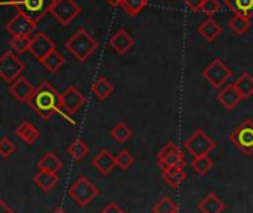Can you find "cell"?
Wrapping results in <instances>:
<instances>
[{
    "instance_id": "obj_1",
    "label": "cell",
    "mask_w": 253,
    "mask_h": 213,
    "mask_svg": "<svg viewBox=\"0 0 253 213\" xmlns=\"http://www.w3.org/2000/svg\"><path fill=\"white\" fill-rule=\"evenodd\" d=\"M29 104L43 120H49L55 114H61L60 94L49 82H42L38 88H35Z\"/></svg>"
},
{
    "instance_id": "obj_2",
    "label": "cell",
    "mask_w": 253,
    "mask_h": 213,
    "mask_svg": "<svg viewBox=\"0 0 253 213\" xmlns=\"http://www.w3.org/2000/svg\"><path fill=\"white\" fill-rule=\"evenodd\" d=\"M66 48L78 61L84 63L95 52V49L98 48V43L85 29H79L66 42Z\"/></svg>"
},
{
    "instance_id": "obj_3",
    "label": "cell",
    "mask_w": 253,
    "mask_h": 213,
    "mask_svg": "<svg viewBox=\"0 0 253 213\" xmlns=\"http://www.w3.org/2000/svg\"><path fill=\"white\" fill-rule=\"evenodd\" d=\"M55 0H8L2 5H11L17 8L18 12L27 15L33 23H39L48 12H51V8Z\"/></svg>"
},
{
    "instance_id": "obj_4",
    "label": "cell",
    "mask_w": 253,
    "mask_h": 213,
    "mask_svg": "<svg viewBox=\"0 0 253 213\" xmlns=\"http://www.w3.org/2000/svg\"><path fill=\"white\" fill-rule=\"evenodd\" d=\"M231 142L244 155L253 154V120H244L232 133Z\"/></svg>"
},
{
    "instance_id": "obj_5",
    "label": "cell",
    "mask_w": 253,
    "mask_h": 213,
    "mask_svg": "<svg viewBox=\"0 0 253 213\" xmlns=\"http://www.w3.org/2000/svg\"><path fill=\"white\" fill-rule=\"evenodd\" d=\"M69 195L79 206H86L98 195V188L89 179L82 176L69 188Z\"/></svg>"
},
{
    "instance_id": "obj_6",
    "label": "cell",
    "mask_w": 253,
    "mask_h": 213,
    "mask_svg": "<svg viewBox=\"0 0 253 213\" xmlns=\"http://www.w3.org/2000/svg\"><path fill=\"white\" fill-rule=\"evenodd\" d=\"M24 69V63L11 51L0 57V78L8 84H12L17 78H20Z\"/></svg>"
},
{
    "instance_id": "obj_7",
    "label": "cell",
    "mask_w": 253,
    "mask_h": 213,
    "mask_svg": "<svg viewBox=\"0 0 253 213\" xmlns=\"http://www.w3.org/2000/svg\"><path fill=\"white\" fill-rule=\"evenodd\" d=\"M157 161H158V166L161 167V170H166V169H183L185 167V155L173 142H169L158 152Z\"/></svg>"
},
{
    "instance_id": "obj_8",
    "label": "cell",
    "mask_w": 253,
    "mask_h": 213,
    "mask_svg": "<svg viewBox=\"0 0 253 213\" xmlns=\"http://www.w3.org/2000/svg\"><path fill=\"white\" fill-rule=\"evenodd\" d=\"M232 76V72L229 70L228 66L223 64L220 58H214L203 72V78L213 86V88H220L223 84L228 82V79Z\"/></svg>"
},
{
    "instance_id": "obj_9",
    "label": "cell",
    "mask_w": 253,
    "mask_h": 213,
    "mask_svg": "<svg viewBox=\"0 0 253 213\" xmlns=\"http://www.w3.org/2000/svg\"><path fill=\"white\" fill-rule=\"evenodd\" d=\"M185 149L194 158H197L201 155H209V152L214 149V142L201 128H197L194 134L185 142Z\"/></svg>"
},
{
    "instance_id": "obj_10",
    "label": "cell",
    "mask_w": 253,
    "mask_h": 213,
    "mask_svg": "<svg viewBox=\"0 0 253 213\" xmlns=\"http://www.w3.org/2000/svg\"><path fill=\"white\" fill-rule=\"evenodd\" d=\"M51 14L60 24L69 26L81 14V6L75 0H55L51 8Z\"/></svg>"
},
{
    "instance_id": "obj_11",
    "label": "cell",
    "mask_w": 253,
    "mask_h": 213,
    "mask_svg": "<svg viewBox=\"0 0 253 213\" xmlns=\"http://www.w3.org/2000/svg\"><path fill=\"white\" fill-rule=\"evenodd\" d=\"M60 101H61V112H66L67 115H73L86 103V98L76 86H69L67 89H64L63 94H60Z\"/></svg>"
},
{
    "instance_id": "obj_12",
    "label": "cell",
    "mask_w": 253,
    "mask_h": 213,
    "mask_svg": "<svg viewBox=\"0 0 253 213\" xmlns=\"http://www.w3.org/2000/svg\"><path fill=\"white\" fill-rule=\"evenodd\" d=\"M36 29V23H33L27 15L18 12L8 24H6V30L12 38H18V36H30Z\"/></svg>"
},
{
    "instance_id": "obj_13",
    "label": "cell",
    "mask_w": 253,
    "mask_h": 213,
    "mask_svg": "<svg viewBox=\"0 0 253 213\" xmlns=\"http://www.w3.org/2000/svg\"><path fill=\"white\" fill-rule=\"evenodd\" d=\"M52 51H55V43H54L45 33H38L36 36H33L29 52H30L39 63H42V60H43L48 54H51Z\"/></svg>"
},
{
    "instance_id": "obj_14",
    "label": "cell",
    "mask_w": 253,
    "mask_h": 213,
    "mask_svg": "<svg viewBox=\"0 0 253 213\" xmlns=\"http://www.w3.org/2000/svg\"><path fill=\"white\" fill-rule=\"evenodd\" d=\"M109 45H110V48H112L116 54L124 55V54H126V52H128V51L134 46V39H133V36H131L128 32L124 30V29H121V30H118V32L110 38Z\"/></svg>"
},
{
    "instance_id": "obj_15",
    "label": "cell",
    "mask_w": 253,
    "mask_h": 213,
    "mask_svg": "<svg viewBox=\"0 0 253 213\" xmlns=\"http://www.w3.org/2000/svg\"><path fill=\"white\" fill-rule=\"evenodd\" d=\"M9 91H11V94H12V97L15 100H18L21 103H29L32 95H33V92H35V88H33V85L26 78L20 76V78H17L11 84Z\"/></svg>"
},
{
    "instance_id": "obj_16",
    "label": "cell",
    "mask_w": 253,
    "mask_h": 213,
    "mask_svg": "<svg viewBox=\"0 0 253 213\" xmlns=\"http://www.w3.org/2000/svg\"><path fill=\"white\" fill-rule=\"evenodd\" d=\"M217 100H219V103L223 106V108H225L226 111H232L243 98H241L240 92L237 91L235 85H234V84H229V85L223 86V88L219 91Z\"/></svg>"
},
{
    "instance_id": "obj_17",
    "label": "cell",
    "mask_w": 253,
    "mask_h": 213,
    "mask_svg": "<svg viewBox=\"0 0 253 213\" xmlns=\"http://www.w3.org/2000/svg\"><path fill=\"white\" fill-rule=\"evenodd\" d=\"M92 166H94L103 176H107V174L116 167V157L112 155L107 149H101V151L92 158Z\"/></svg>"
},
{
    "instance_id": "obj_18",
    "label": "cell",
    "mask_w": 253,
    "mask_h": 213,
    "mask_svg": "<svg viewBox=\"0 0 253 213\" xmlns=\"http://www.w3.org/2000/svg\"><path fill=\"white\" fill-rule=\"evenodd\" d=\"M198 33L200 36L206 41V42H213L216 41L220 35H222V27L219 23H216L211 17H209L206 21H203L198 27Z\"/></svg>"
},
{
    "instance_id": "obj_19",
    "label": "cell",
    "mask_w": 253,
    "mask_h": 213,
    "mask_svg": "<svg viewBox=\"0 0 253 213\" xmlns=\"http://www.w3.org/2000/svg\"><path fill=\"white\" fill-rule=\"evenodd\" d=\"M225 209L223 201L213 192H210L209 195H206L200 203H198V210L201 213H222V210Z\"/></svg>"
},
{
    "instance_id": "obj_20",
    "label": "cell",
    "mask_w": 253,
    "mask_h": 213,
    "mask_svg": "<svg viewBox=\"0 0 253 213\" xmlns=\"http://www.w3.org/2000/svg\"><path fill=\"white\" fill-rule=\"evenodd\" d=\"M225 6L234 12V15L253 17V0H225Z\"/></svg>"
},
{
    "instance_id": "obj_21",
    "label": "cell",
    "mask_w": 253,
    "mask_h": 213,
    "mask_svg": "<svg viewBox=\"0 0 253 213\" xmlns=\"http://www.w3.org/2000/svg\"><path fill=\"white\" fill-rule=\"evenodd\" d=\"M91 91L92 94L95 95L97 100L100 101H104L106 98H109L113 92V85L110 81H107L104 76H100L91 86Z\"/></svg>"
},
{
    "instance_id": "obj_22",
    "label": "cell",
    "mask_w": 253,
    "mask_h": 213,
    "mask_svg": "<svg viewBox=\"0 0 253 213\" xmlns=\"http://www.w3.org/2000/svg\"><path fill=\"white\" fill-rule=\"evenodd\" d=\"M57 182H58L57 173L39 170V173L35 174V183H36L43 192H49V191L57 185Z\"/></svg>"
},
{
    "instance_id": "obj_23",
    "label": "cell",
    "mask_w": 253,
    "mask_h": 213,
    "mask_svg": "<svg viewBox=\"0 0 253 213\" xmlns=\"http://www.w3.org/2000/svg\"><path fill=\"white\" fill-rule=\"evenodd\" d=\"M235 88L237 91L240 92L241 98L246 100V98H250L253 95V76L247 72L241 73L237 81H235Z\"/></svg>"
},
{
    "instance_id": "obj_24",
    "label": "cell",
    "mask_w": 253,
    "mask_h": 213,
    "mask_svg": "<svg viewBox=\"0 0 253 213\" xmlns=\"http://www.w3.org/2000/svg\"><path fill=\"white\" fill-rule=\"evenodd\" d=\"M39 170H45V171H51V173H58L63 167V161L54 154V152H48L45 154L38 164Z\"/></svg>"
},
{
    "instance_id": "obj_25",
    "label": "cell",
    "mask_w": 253,
    "mask_h": 213,
    "mask_svg": "<svg viewBox=\"0 0 253 213\" xmlns=\"http://www.w3.org/2000/svg\"><path fill=\"white\" fill-rule=\"evenodd\" d=\"M17 136L21 139V140H24L26 143H29V145H33L39 137H41V133H39V130L33 126V124H30V123H23V124H20V127L17 128Z\"/></svg>"
},
{
    "instance_id": "obj_26",
    "label": "cell",
    "mask_w": 253,
    "mask_h": 213,
    "mask_svg": "<svg viewBox=\"0 0 253 213\" xmlns=\"http://www.w3.org/2000/svg\"><path fill=\"white\" fill-rule=\"evenodd\" d=\"M163 177L166 183L171 188H179L186 179V173L183 171V169H166L163 170Z\"/></svg>"
},
{
    "instance_id": "obj_27",
    "label": "cell",
    "mask_w": 253,
    "mask_h": 213,
    "mask_svg": "<svg viewBox=\"0 0 253 213\" xmlns=\"http://www.w3.org/2000/svg\"><path fill=\"white\" fill-rule=\"evenodd\" d=\"M64 57L55 49V51H52L51 54H48L43 60H42V64H43V67L49 72V73H55V72H58L63 66H64Z\"/></svg>"
},
{
    "instance_id": "obj_28",
    "label": "cell",
    "mask_w": 253,
    "mask_h": 213,
    "mask_svg": "<svg viewBox=\"0 0 253 213\" xmlns=\"http://www.w3.org/2000/svg\"><path fill=\"white\" fill-rule=\"evenodd\" d=\"M67 152H69V155H70L75 161H82V160L88 155L89 149H88L86 143H85L82 139H76V140H73V142L69 145Z\"/></svg>"
},
{
    "instance_id": "obj_29",
    "label": "cell",
    "mask_w": 253,
    "mask_h": 213,
    "mask_svg": "<svg viewBox=\"0 0 253 213\" xmlns=\"http://www.w3.org/2000/svg\"><path fill=\"white\" fill-rule=\"evenodd\" d=\"M148 5V0H122L121 6L130 17H137Z\"/></svg>"
},
{
    "instance_id": "obj_30",
    "label": "cell",
    "mask_w": 253,
    "mask_h": 213,
    "mask_svg": "<svg viewBox=\"0 0 253 213\" xmlns=\"http://www.w3.org/2000/svg\"><path fill=\"white\" fill-rule=\"evenodd\" d=\"M229 29L235 33V35H246L247 30L250 29V18L243 17V15H234L229 21Z\"/></svg>"
},
{
    "instance_id": "obj_31",
    "label": "cell",
    "mask_w": 253,
    "mask_h": 213,
    "mask_svg": "<svg viewBox=\"0 0 253 213\" xmlns=\"http://www.w3.org/2000/svg\"><path fill=\"white\" fill-rule=\"evenodd\" d=\"M110 136H112L116 142L124 143V142H126V140H128V139L133 136V131H131V128H130L128 126H126V124L118 123V124L112 128Z\"/></svg>"
},
{
    "instance_id": "obj_32",
    "label": "cell",
    "mask_w": 253,
    "mask_h": 213,
    "mask_svg": "<svg viewBox=\"0 0 253 213\" xmlns=\"http://www.w3.org/2000/svg\"><path fill=\"white\" fill-rule=\"evenodd\" d=\"M32 36H18V38H12L9 45L12 48L14 52L17 54H24L30 49V45H32Z\"/></svg>"
},
{
    "instance_id": "obj_33",
    "label": "cell",
    "mask_w": 253,
    "mask_h": 213,
    "mask_svg": "<svg viewBox=\"0 0 253 213\" xmlns=\"http://www.w3.org/2000/svg\"><path fill=\"white\" fill-rule=\"evenodd\" d=\"M213 167V161L207 157V155H201L194 158L192 161V169L200 174V176H206Z\"/></svg>"
},
{
    "instance_id": "obj_34",
    "label": "cell",
    "mask_w": 253,
    "mask_h": 213,
    "mask_svg": "<svg viewBox=\"0 0 253 213\" xmlns=\"http://www.w3.org/2000/svg\"><path fill=\"white\" fill-rule=\"evenodd\" d=\"M152 212L154 213H176L177 206L173 200H170L169 197H164L154 206Z\"/></svg>"
},
{
    "instance_id": "obj_35",
    "label": "cell",
    "mask_w": 253,
    "mask_h": 213,
    "mask_svg": "<svg viewBox=\"0 0 253 213\" xmlns=\"http://www.w3.org/2000/svg\"><path fill=\"white\" fill-rule=\"evenodd\" d=\"M133 164H134V157L131 155L130 151L124 149L116 155V167H119L121 170L126 171L130 167H133Z\"/></svg>"
},
{
    "instance_id": "obj_36",
    "label": "cell",
    "mask_w": 253,
    "mask_h": 213,
    "mask_svg": "<svg viewBox=\"0 0 253 213\" xmlns=\"http://www.w3.org/2000/svg\"><path fill=\"white\" fill-rule=\"evenodd\" d=\"M220 9V3L217 0H204V3L201 6V12H204L207 17H213L214 14H217Z\"/></svg>"
},
{
    "instance_id": "obj_37",
    "label": "cell",
    "mask_w": 253,
    "mask_h": 213,
    "mask_svg": "<svg viewBox=\"0 0 253 213\" xmlns=\"http://www.w3.org/2000/svg\"><path fill=\"white\" fill-rule=\"evenodd\" d=\"M15 152V145L9 140V139H2L0 140V155H2L3 158H8L11 157L12 154Z\"/></svg>"
},
{
    "instance_id": "obj_38",
    "label": "cell",
    "mask_w": 253,
    "mask_h": 213,
    "mask_svg": "<svg viewBox=\"0 0 253 213\" xmlns=\"http://www.w3.org/2000/svg\"><path fill=\"white\" fill-rule=\"evenodd\" d=\"M185 3H186V6L191 11L197 12V11H201V6L204 3V0H185Z\"/></svg>"
},
{
    "instance_id": "obj_39",
    "label": "cell",
    "mask_w": 253,
    "mask_h": 213,
    "mask_svg": "<svg viewBox=\"0 0 253 213\" xmlns=\"http://www.w3.org/2000/svg\"><path fill=\"white\" fill-rule=\"evenodd\" d=\"M101 213H125L116 203H110Z\"/></svg>"
},
{
    "instance_id": "obj_40",
    "label": "cell",
    "mask_w": 253,
    "mask_h": 213,
    "mask_svg": "<svg viewBox=\"0 0 253 213\" xmlns=\"http://www.w3.org/2000/svg\"><path fill=\"white\" fill-rule=\"evenodd\" d=\"M121 2L122 0H106V3L109 6H118V5H121Z\"/></svg>"
},
{
    "instance_id": "obj_41",
    "label": "cell",
    "mask_w": 253,
    "mask_h": 213,
    "mask_svg": "<svg viewBox=\"0 0 253 213\" xmlns=\"http://www.w3.org/2000/svg\"><path fill=\"white\" fill-rule=\"evenodd\" d=\"M54 213H66V212H64L63 209H57V210H55Z\"/></svg>"
},
{
    "instance_id": "obj_42",
    "label": "cell",
    "mask_w": 253,
    "mask_h": 213,
    "mask_svg": "<svg viewBox=\"0 0 253 213\" xmlns=\"http://www.w3.org/2000/svg\"><path fill=\"white\" fill-rule=\"evenodd\" d=\"M176 213H177V212H176Z\"/></svg>"
}]
</instances>
